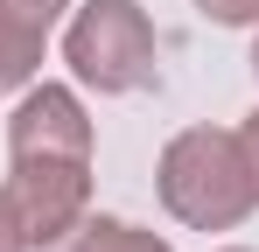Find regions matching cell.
I'll return each instance as SVG.
<instances>
[{
    "label": "cell",
    "mask_w": 259,
    "mask_h": 252,
    "mask_svg": "<svg viewBox=\"0 0 259 252\" xmlns=\"http://www.w3.org/2000/svg\"><path fill=\"white\" fill-rule=\"evenodd\" d=\"M154 21L140 0H84L63 28V63L70 77L98 98H126L154 77Z\"/></svg>",
    "instance_id": "obj_2"
},
{
    "label": "cell",
    "mask_w": 259,
    "mask_h": 252,
    "mask_svg": "<svg viewBox=\"0 0 259 252\" xmlns=\"http://www.w3.org/2000/svg\"><path fill=\"white\" fill-rule=\"evenodd\" d=\"M7 154H70L91 161V112L70 84H28L14 119H7Z\"/></svg>",
    "instance_id": "obj_4"
},
{
    "label": "cell",
    "mask_w": 259,
    "mask_h": 252,
    "mask_svg": "<svg viewBox=\"0 0 259 252\" xmlns=\"http://www.w3.org/2000/svg\"><path fill=\"white\" fill-rule=\"evenodd\" d=\"M70 0H0V91H28Z\"/></svg>",
    "instance_id": "obj_5"
},
{
    "label": "cell",
    "mask_w": 259,
    "mask_h": 252,
    "mask_svg": "<svg viewBox=\"0 0 259 252\" xmlns=\"http://www.w3.org/2000/svg\"><path fill=\"white\" fill-rule=\"evenodd\" d=\"M154 196L189 231H238L259 210L245 147L224 126H182L175 133L168 147H161V161H154Z\"/></svg>",
    "instance_id": "obj_1"
},
{
    "label": "cell",
    "mask_w": 259,
    "mask_h": 252,
    "mask_svg": "<svg viewBox=\"0 0 259 252\" xmlns=\"http://www.w3.org/2000/svg\"><path fill=\"white\" fill-rule=\"evenodd\" d=\"M0 252H28L21 224H14V203H7V189H0Z\"/></svg>",
    "instance_id": "obj_9"
},
{
    "label": "cell",
    "mask_w": 259,
    "mask_h": 252,
    "mask_svg": "<svg viewBox=\"0 0 259 252\" xmlns=\"http://www.w3.org/2000/svg\"><path fill=\"white\" fill-rule=\"evenodd\" d=\"M196 14L217 28H259V0H196Z\"/></svg>",
    "instance_id": "obj_7"
},
{
    "label": "cell",
    "mask_w": 259,
    "mask_h": 252,
    "mask_svg": "<svg viewBox=\"0 0 259 252\" xmlns=\"http://www.w3.org/2000/svg\"><path fill=\"white\" fill-rule=\"evenodd\" d=\"M49 252H175V245L154 238L147 224H133V217H91L84 210V224H77L63 245H49Z\"/></svg>",
    "instance_id": "obj_6"
},
{
    "label": "cell",
    "mask_w": 259,
    "mask_h": 252,
    "mask_svg": "<svg viewBox=\"0 0 259 252\" xmlns=\"http://www.w3.org/2000/svg\"><path fill=\"white\" fill-rule=\"evenodd\" d=\"M252 77H259V35H252Z\"/></svg>",
    "instance_id": "obj_10"
},
{
    "label": "cell",
    "mask_w": 259,
    "mask_h": 252,
    "mask_svg": "<svg viewBox=\"0 0 259 252\" xmlns=\"http://www.w3.org/2000/svg\"><path fill=\"white\" fill-rule=\"evenodd\" d=\"M217 252H252V245H217Z\"/></svg>",
    "instance_id": "obj_11"
},
{
    "label": "cell",
    "mask_w": 259,
    "mask_h": 252,
    "mask_svg": "<svg viewBox=\"0 0 259 252\" xmlns=\"http://www.w3.org/2000/svg\"><path fill=\"white\" fill-rule=\"evenodd\" d=\"M238 147H245V168H252V189H259V105L245 112V126H238Z\"/></svg>",
    "instance_id": "obj_8"
},
{
    "label": "cell",
    "mask_w": 259,
    "mask_h": 252,
    "mask_svg": "<svg viewBox=\"0 0 259 252\" xmlns=\"http://www.w3.org/2000/svg\"><path fill=\"white\" fill-rule=\"evenodd\" d=\"M7 203H14V224L28 252L63 245L91 210V161H70V154H14V175H7Z\"/></svg>",
    "instance_id": "obj_3"
}]
</instances>
